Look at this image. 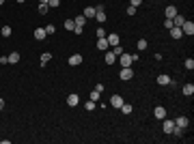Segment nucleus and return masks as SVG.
<instances>
[{
    "instance_id": "4be33fe9",
    "label": "nucleus",
    "mask_w": 194,
    "mask_h": 144,
    "mask_svg": "<svg viewBox=\"0 0 194 144\" xmlns=\"http://www.w3.org/2000/svg\"><path fill=\"white\" fill-rule=\"evenodd\" d=\"M50 60H52V54H50V52H43V54H41V64H45Z\"/></svg>"
},
{
    "instance_id": "f704fd0d",
    "label": "nucleus",
    "mask_w": 194,
    "mask_h": 144,
    "mask_svg": "<svg viewBox=\"0 0 194 144\" xmlns=\"http://www.w3.org/2000/svg\"><path fill=\"white\" fill-rule=\"evenodd\" d=\"M186 69H194V60H192V58L186 60Z\"/></svg>"
},
{
    "instance_id": "58836bf2",
    "label": "nucleus",
    "mask_w": 194,
    "mask_h": 144,
    "mask_svg": "<svg viewBox=\"0 0 194 144\" xmlns=\"http://www.w3.org/2000/svg\"><path fill=\"white\" fill-rule=\"evenodd\" d=\"M103 34H106V32H103V28H97V37H99V39H103Z\"/></svg>"
},
{
    "instance_id": "a211bd4d",
    "label": "nucleus",
    "mask_w": 194,
    "mask_h": 144,
    "mask_svg": "<svg viewBox=\"0 0 194 144\" xmlns=\"http://www.w3.org/2000/svg\"><path fill=\"white\" fill-rule=\"evenodd\" d=\"M164 13H166V17H175V15H177V9H175V7H166Z\"/></svg>"
},
{
    "instance_id": "ddd939ff",
    "label": "nucleus",
    "mask_w": 194,
    "mask_h": 144,
    "mask_svg": "<svg viewBox=\"0 0 194 144\" xmlns=\"http://www.w3.org/2000/svg\"><path fill=\"white\" fill-rule=\"evenodd\" d=\"M183 95H186V97H192V95H194V84H186V86H183Z\"/></svg>"
},
{
    "instance_id": "4c0bfd02",
    "label": "nucleus",
    "mask_w": 194,
    "mask_h": 144,
    "mask_svg": "<svg viewBox=\"0 0 194 144\" xmlns=\"http://www.w3.org/2000/svg\"><path fill=\"white\" fill-rule=\"evenodd\" d=\"M82 30H84V26H75L73 28V32H78V34H82Z\"/></svg>"
},
{
    "instance_id": "7c9ffc66",
    "label": "nucleus",
    "mask_w": 194,
    "mask_h": 144,
    "mask_svg": "<svg viewBox=\"0 0 194 144\" xmlns=\"http://www.w3.org/2000/svg\"><path fill=\"white\" fill-rule=\"evenodd\" d=\"M60 4V0H48V7H52V9H56Z\"/></svg>"
},
{
    "instance_id": "6ab92c4d",
    "label": "nucleus",
    "mask_w": 194,
    "mask_h": 144,
    "mask_svg": "<svg viewBox=\"0 0 194 144\" xmlns=\"http://www.w3.org/2000/svg\"><path fill=\"white\" fill-rule=\"evenodd\" d=\"M7 58H9V62H20V54H17V52H11Z\"/></svg>"
},
{
    "instance_id": "f03ea898",
    "label": "nucleus",
    "mask_w": 194,
    "mask_h": 144,
    "mask_svg": "<svg viewBox=\"0 0 194 144\" xmlns=\"http://www.w3.org/2000/svg\"><path fill=\"white\" fill-rule=\"evenodd\" d=\"M132 54H125V52H123V54H121V67H132Z\"/></svg>"
},
{
    "instance_id": "2eb2a0df",
    "label": "nucleus",
    "mask_w": 194,
    "mask_h": 144,
    "mask_svg": "<svg viewBox=\"0 0 194 144\" xmlns=\"http://www.w3.org/2000/svg\"><path fill=\"white\" fill-rule=\"evenodd\" d=\"M158 84L160 86H168V84H171V77H168V75H160L158 77Z\"/></svg>"
},
{
    "instance_id": "423d86ee",
    "label": "nucleus",
    "mask_w": 194,
    "mask_h": 144,
    "mask_svg": "<svg viewBox=\"0 0 194 144\" xmlns=\"http://www.w3.org/2000/svg\"><path fill=\"white\" fill-rule=\"evenodd\" d=\"M162 129H164V134H173V129H175V121H164Z\"/></svg>"
},
{
    "instance_id": "dca6fc26",
    "label": "nucleus",
    "mask_w": 194,
    "mask_h": 144,
    "mask_svg": "<svg viewBox=\"0 0 194 144\" xmlns=\"http://www.w3.org/2000/svg\"><path fill=\"white\" fill-rule=\"evenodd\" d=\"M35 39L43 41V39H45V28H37V30H35Z\"/></svg>"
},
{
    "instance_id": "a878e982",
    "label": "nucleus",
    "mask_w": 194,
    "mask_h": 144,
    "mask_svg": "<svg viewBox=\"0 0 194 144\" xmlns=\"http://www.w3.org/2000/svg\"><path fill=\"white\" fill-rule=\"evenodd\" d=\"M2 37H11V26H2V30H0Z\"/></svg>"
},
{
    "instance_id": "b1692460",
    "label": "nucleus",
    "mask_w": 194,
    "mask_h": 144,
    "mask_svg": "<svg viewBox=\"0 0 194 144\" xmlns=\"http://www.w3.org/2000/svg\"><path fill=\"white\" fill-rule=\"evenodd\" d=\"M65 28H67V30L71 32V30L75 28V22H73V20H67V22H65Z\"/></svg>"
},
{
    "instance_id": "2f4dec72",
    "label": "nucleus",
    "mask_w": 194,
    "mask_h": 144,
    "mask_svg": "<svg viewBox=\"0 0 194 144\" xmlns=\"http://www.w3.org/2000/svg\"><path fill=\"white\" fill-rule=\"evenodd\" d=\"M164 26L171 30V28H173V17H166V20H164Z\"/></svg>"
},
{
    "instance_id": "37998d69",
    "label": "nucleus",
    "mask_w": 194,
    "mask_h": 144,
    "mask_svg": "<svg viewBox=\"0 0 194 144\" xmlns=\"http://www.w3.org/2000/svg\"><path fill=\"white\" fill-rule=\"evenodd\" d=\"M17 2H26V0H17Z\"/></svg>"
},
{
    "instance_id": "c85d7f7f",
    "label": "nucleus",
    "mask_w": 194,
    "mask_h": 144,
    "mask_svg": "<svg viewBox=\"0 0 194 144\" xmlns=\"http://www.w3.org/2000/svg\"><path fill=\"white\" fill-rule=\"evenodd\" d=\"M138 50H147V39H138Z\"/></svg>"
},
{
    "instance_id": "bb28decb",
    "label": "nucleus",
    "mask_w": 194,
    "mask_h": 144,
    "mask_svg": "<svg viewBox=\"0 0 194 144\" xmlns=\"http://www.w3.org/2000/svg\"><path fill=\"white\" fill-rule=\"evenodd\" d=\"M73 22H75V26H84V22H86V17H84V15H78V17L73 20Z\"/></svg>"
},
{
    "instance_id": "9b49d317",
    "label": "nucleus",
    "mask_w": 194,
    "mask_h": 144,
    "mask_svg": "<svg viewBox=\"0 0 194 144\" xmlns=\"http://www.w3.org/2000/svg\"><path fill=\"white\" fill-rule=\"evenodd\" d=\"M188 123H190V121H188V116H179V118L175 121V125H177V127H183V129L188 127Z\"/></svg>"
},
{
    "instance_id": "c03bdc74",
    "label": "nucleus",
    "mask_w": 194,
    "mask_h": 144,
    "mask_svg": "<svg viewBox=\"0 0 194 144\" xmlns=\"http://www.w3.org/2000/svg\"><path fill=\"white\" fill-rule=\"evenodd\" d=\"M41 2H48V0H41Z\"/></svg>"
},
{
    "instance_id": "79ce46f5",
    "label": "nucleus",
    "mask_w": 194,
    "mask_h": 144,
    "mask_svg": "<svg viewBox=\"0 0 194 144\" xmlns=\"http://www.w3.org/2000/svg\"><path fill=\"white\" fill-rule=\"evenodd\" d=\"M2 2H5V0H0V7H2Z\"/></svg>"
},
{
    "instance_id": "393cba45",
    "label": "nucleus",
    "mask_w": 194,
    "mask_h": 144,
    "mask_svg": "<svg viewBox=\"0 0 194 144\" xmlns=\"http://www.w3.org/2000/svg\"><path fill=\"white\" fill-rule=\"evenodd\" d=\"M48 2H41V4H39V13H41V15H45V13H48Z\"/></svg>"
},
{
    "instance_id": "c756f323",
    "label": "nucleus",
    "mask_w": 194,
    "mask_h": 144,
    "mask_svg": "<svg viewBox=\"0 0 194 144\" xmlns=\"http://www.w3.org/2000/svg\"><path fill=\"white\" fill-rule=\"evenodd\" d=\"M121 110H123L125 114H132V106H129V103H123V106H121Z\"/></svg>"
},
{
    "instance_id": "20e7f679",
    "label": "nucleus",
    "mask_w": 194,
    "mask_h": 144,
    "mask_svg": "<svg viewBox=\"0 0 194 144\" xmlns=\"http://www.w3.org/2000/svg\"><path fill=\"white\" fill-rule=\"evenodd\" d=\"M95 20L97 22H106V13H103V7H95Z\"/></svg>"
},
{
    "instance_id": "f257e3e1",
    "label": "nucleus",
    "mask_w": 194,
    "mask_h": 144,
    "mask_svg": "<svg viewBox=\"0 0 194 144\" xmlns=\"http://www.w3.org/2000/svg\"><path fill=\"white\" fill-rule=\"evenodd\" d=\"M181 32H183V34H194V24L192 22H183V26H181Z\"/></svg>"
},
{
    "instance_id": "7ed1b4c3",
    "label": "nucleus",
    "mask_w": 194,
    "mask_h": 144,
    "mask_svg": "<svg viewBox=\"0 0 194 144\" xmlns=\"http://www.w3.org/2000/svg\"><path fill=\"white\" fill-rule=\"evenodd\" d=\"M119 75H121V80H132V77H134V71L129 69V67H123Z\"/></svg>"
},
{
    "instance_id": "473e14b6",
    "label": "nucleus",
    "mask_w": 194,
    "mask_h": 144,
    "mask_svg": "<svg viewBox=\"0 0 194 144\" xmlns=\"http://www.w3.org/2000/svg\"><path fill=\"white\" fill-rule=\"evenodd\" d=\"M54 30H56V28H54L52 24H48V26H45V34H54Z\"/></svg>"
},
{
    "instance_id": "f3484780",
    "label": "nucleus",
    "mask_w": 194,
    "mask_h": 144,
    "mask_svg": "<svg viewBox=\"0 0 194 144\" xmlns=\"http://www.w3.org/2000/svg\"><path fill=\"white\" fill-rule=\"evenodd\" d=\"M183 22H186V17H181V15H175V17H173V26H179V28H181Z\"/></svg>"
},
{
    "instance_id": "e433bc0d",
    "label": "nucleus",
    "mask_w": 194,
    "mask_h": 144,
    "mask_svg": "<svg viewBox=\"0 0 194 144\" xmlns=\"http://www.w3.org/2000/svg\"><path fill=\"white\" fill-rule=\"evenodd\" d=\"M134 13H136V7L129 4V7H127V15H134Z\"/></svg>"
},
{
    "instance_id": "a19ab883",
    "label": "nucleus",
    "mask_w": 194,
    "mask_h": 144,
    "mask_svg": "<svg viewBox=\"0 0 194 144\" xmlns=\"http://www.w3.org/2000/svg\"><path fill=\"white\" fill-rule=\"evenodd\" d=\"M2 108H5V101H2V99H0V110H2Z\"/></svg>"
},
{
    "instance_id": "72a5a7b5",
    "label": "nucleus",
    "mask_w": 194,
    "mask_h": 144,
    "mask_svg": "<svg viewBox=\"0 0 194 144\" xmlns=\"http://www.w3.org/2000/svg\"><path fill=\"white\" fill-rule=\"evenodd\" d=\"M84 106H86V110L91 112V110H95V106H97V103H95V101H88V103H84Z\"/></svg>"
},
{
    "instance_id": "cd10ccee",
    "label": "nucleus",
    "mask_w": 194,
    "mask_h": 144,
    "mask_svg": "<svg viewBox=\"0 0 194 144\" xmlns=\"http://www.w3.org/2000/svg\"><path fill=\"white\" fill-rule=\"evenodd\" d=\"M99 95H101L99 90H93V93H91V101H95V103H97V101H99Z\"/></svg>"
},
{
    "instance_id": "0eeeda50",
    "label": "nucleus",
    "mask_w": 194,
    "mask_h": 144,
    "mask_svg": "<svg viewBox=\"0 0 194 144\" xmlns=\"http://www.w3.org/2000/svg\"><path fill=\"white\" fill-rule=\"evenodd\" d=\"M80 62H82V56L80 54H71L69 56V64H71V67H78Z\"/></svg>"
},
{
    "instance_id": "aec40b11",
    "label": "nucleus",
    "mask_w": 194,
    "mask_h": 144,
    "mask_svg": "<svg viewBox=\"0 0 194 144\" xmlns=\"http://www.w3.org/2000/svg\"><path fill=\"white\" fill-rule=\"evenodd\" d=\"M114 60H116V56H114V52H106V62H108V64H112Z\"/></svg>"
},
{
    "instance_id": "6e6552de",
    "label": "nucleus",
    "mask_w": 194,
    "mask_h": 144,
    "mask_svg": "<svg viewBox=\"0 0 194 144\" xmlns=\"http://www.w3.org/2000/svg\"><path fill=\"white\" fill-rule=\"evenodd\" d=\"M67 103H69V108H73V106H78V103H80V97H78L75 93H71V95L67 97Z\"/></svg>"
},
{
    "instance_id": "412c9836",
    "label": "nucleus",
    "mask_w": 194,
    "mask_h": 144,
    "mask_svg": "<svg viewBox=\"0 0 194 144\" xmlns=\"http://www.w3.org/2000/svg\"><path fill=\"white\" fill-rule=\"evenodd\" d=\"M84 17H95V7H86V11H84Z\"/></svg>"
},
{
    "instance_id": "39448f33",
    "label": "nucleus",
    "mask_w": 194,
    "mask_h": 144,
    "mask_svg": "<svg viewBox=\"0 0 194 144\" xmlns=\"http://www.w3.org/2000/svg\"><path fill=\"white\" fill-rule=\"evenodd\" d=\"M110 106H114V108H121V106H123V99H121V95H112V97H110Z\"/></svg>"
},
{
    "instance_id": "1a4fd4ad",
    "label": "nucleus",
    "mask_w": 194,
    "mask_h": 144,
    "mask_svg": "<svg viewBox=\"0 0 194 144\" xmlns=\"http://www.w3.org/2000/svg\"><path fill=\"white\" fill-rule=\"evenodd\" d=\"M106 41H108V45L116 47V45H119V34H108V37H106Z\"/></svg>"
},
{
    "instance_id": "4468645a",
    "label": "nucleus",
    "mask_w": 194,
    "mask_h": 144,
    "mask_svg": "<svg viewBox=\"0 0 194 144\" xmlns=\"http://www.w3.org/2000/svg\"><path fill=\"white\" fill-rule=\"evenodd\" d=\"M97 50H101V52H106V50H108V41H106V37L97 41Z\"/></svg>"
},
{
    "instance_id": "f8f14e48",
    "label": "nucleus",
    "mask_w": 194,
    "mask_h": 144,
    "mask_svg": "<svg viewBox=\"0 0 194 144\" xmlns=\"http://www.w3.org/2000/svg\"><path fill=\"white\" fill-rule=\"evenodd\" d=\"M171 34H173V39H181V37H183V32H181L179 26H173V28H171Z\"/></svg>"
},
{
    "instance_id": "9d476101",
    "label": "nucleus",
    "mask_w": 194,
    "mask_h": 144,
    "mask_svg": "<svg viewBox=\"0 0 194 144\" xmlns=\"http://www.w3.org/2000/svg\"><path fill=\"white\" fill-rule=\"evenodd\" d=\"M153 114H155V118H160V121H164V118H166V110H164L162 106L155 108V112H153Z\"/></svg>"
},
{
    "instance_id": "ea45409f",
    "label": "nucleus",
    "mask_w": 194,
    "mask_h": 144,
    "mask_svg": "<svg viewBox=\"0 0 194 144\" xmlns=\"http://www.w3.org/2000/svg\"><path fill=\"white\" fill-rule=\"evenodd\" d=\"M129 2H132V7H140V2H142V0H129Z\"/></svg>"
},
{
    "instance_id": "c9c22d12",
    "label": "nucleus",
    "mask_w": 194,
    "mask_h": 144,
    "mask_svg": "<svg viewBox=\"0 0 194 144\" xmlns=\"http://www.w3.org/2000/svg\"><path fill=\"white\" fill-rule=\"evenodd\" d=\"M112 52H114V56H121V54H123V50H121V47H119V45H116V47H114V50H112Z\"/></svg>"
},
{
    "instance_id": "5701e85b",
    "label": "nucleus",
    "mask_w": 194,
    "mask_h": 144,
    "mask_svg": "<svg viewBox=\"0 0 194 144\" xmlns=\"http://www.w3.org/2000/svg\"><path fill=\"white\" fill-rule=\"evenodd\" d=\"M173 134H175L177 138H183V127H177V125H175V129H173Z\"/></svg>"
}]
</instances>
